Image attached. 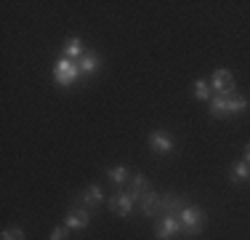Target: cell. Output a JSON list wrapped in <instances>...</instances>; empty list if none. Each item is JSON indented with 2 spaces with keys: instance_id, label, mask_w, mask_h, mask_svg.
Returning a JSON list of instances; mask_svg holds the SVG:
<instances>
[{
  "instance_id": "cell-11",
  "label": "cell",
  "mask_w": 250,
  "mask_h": 240,
  "mask_svg": "<svg viewBox=\"0 0 250 240\" xmlns=\"http://www.w3.org/2000/svg\"><path fill=\"white\" fill-rule=\"evenodd\" d=\"M125 192H128L133 200H141V197L149 192V182H146L144 173H136V176H130V184H128V190H125Z\"/></svg>"
},
{
  "instance_id": "cell-9",
  "label": "cell",
  "mask_w": 250,
  "mask_h": 240,
  "mask_svg": "<svg viewBox=\"0 0 250 240\" xmlns=\"http://www.w3.org/2000/svg\"><path fill=\"white\" fill-rule=\"evenodd\" d=\"M160 200H163V195H157L154 190H149V192H146V195L139 200V208H141V214H144V216H149V219H152V216H163V208H160Z\"/></svg>"
},
{
  "instance_id": "cell-18",
  "label": "cell",
  "mask_w": 250,
  "mask_h": 240,
  "mask_svg": "<svg viewBox=\"0 0 250 240\" xmlns=\"http://www.w3.org/2000/svg\"><path fill=\"white\" fill-rule=\"evenodd\" d=\"M210 91H213V88H210V83H208V80H202V77H200V80H194V96H197L200 101L210 99Z\"/></svg>"
},
{
  "instance_id": "cell-8",
  "label": "cell",
  "mask_w": 250,
  "mask_h": 240,
  "mask_svg": "<svg viewBox=\"0 0 250 240\" xmlns=\"http://www.w3.org/2000/svg\"><path fill=\"white\" fill-rule=\"evenodd\" d=\"M133 197H130L128 195V192H115V195H112L109 197V208H112V214H117V216H123V219H125V216H130V211H133Z\"/></svg>"
},
{
  "instance_id": "cell-17",
  "label": "cell",
  "mask_w": 250,
  "mask_h": 240,
  "mask_svg": "<svg viewBox=\"0 0 250 240\" xmlns=\"http://www.w3.org/2000/svg\"><path fill=\"white\" fill-rule=\"evenodd\" d=\"M210 115L213 118H226L229 115V107H226V96H213L210 99Z\"/></svg>"
},
{
  "instance_id": "cell-3",
  "label": "cell",
  "mask_w": 250,
  "mask_h": 240,
  "mask_svg": "<svg viewBox=\"0 0 250 240\" xmlns=\"http://www.w3.org/2000/svg\"><path fill=\"white\" fill-rule=\"evenodd\" d=\"M184 227H181V219L178 216H163V219H157V224H154V235L157 240H170L176 235H181Z\"/></svg>"
},
{
  "instance_id": "cell-14",
  "label": "cell",
  "mask_w": 250,
  "mask_h": 240,
  "mask_svg": "<svg viewBox=\"0 0 250 240\" xmlns=\"http://www.w3.org/2000/svg\"><path fill=\"white\" fill-rule=\"evenodd\" d=\"M229 179H231L234 184L248 182V179H250V166L245 163V160H240V163H231V168H229Z\"/></svg>"
},
{
  "instance_id": "cell-15",
  "label": "cell",
  "mask_w": 250,
  "mask_h": 240,
  "mask_svg": "<svg viewBox=\"0 0 250 240\" xmlns=\"http://www.w3.org/2000/svg\"><path fill=\"white\" fill-rule=\"evenodd\" d=\"M106 176H109V182L115 184V187H123L125 182H130V171L125 166H115V168H109L106 171Z\"/></svg>"
},
{
  "instance_id": "cell-4",
  "label": "cell",
  "mask_w": 250,
  "mask_h": 240,
  "mask_svg": "<svg viewBox=\"0 0 250 240\" xmlns=\"http://www.w3.org/2000/svg\"><path fill=\"white\" fill-rule=\"evenodd\" d=\"M101 203H104V190H101L99 184H88V187L72 200V206H83V208H88V211H91V208L101 206Z\"/></svg>"
},
{
  "instance_id": "cell-13",
  "label": "cell",
  "mask_w": 250,
  "mask_h": 240,
  "mask_svg": "<svg viewBox=\"0 0 250 240\" xmlns=\"http://www.w3.org/2000/svg\"><path fill=\"white\" fill-rule=\"evenodd\" d=\"M248 96H242L240 91H234V94H229L226 96V107H229V115H240V112H245L248 110Z\"/></svg>"
},
{
  "instance_id": "cell-10",
  "label": "cell",
  "mask_w": 250,
  "mask_h": 240,
  "mask_svg": "<svg viewBox=\"0 0 250 240\" xmlns=\"http://www.w3.org/2000/svg\"><path fill=\"white\" fill-rule=\"evenodd\" d=\"M160 208H163V216H178L187 208V203H184V197L168 192V195H163V200H160Z\"/></svg>"
},
{
  "instance_id": "cell-20",
  "label": "cell",
  "mask_w": 250,
  "mask_h": 240,
  "mask_svg": "<svg viewBox=\"0 0 250 240\" xmlns=\"http://www.w3.org/2000/svg\"><path fill=\"white\" fill-rule=\"evenodd\" d=\"M69 238V227H56L51 232V240H67Z\"/></svg>"
},
{
  "instance_id": "cell-21",
  "label": "cell",
  "mask_w": 250,
  "mask_h": 240,
  "mask_svg": "<svg viewBox=\"0 0 250 240\" xmlns=\"http://www.w3.org/2000/svg\"><path fill=\"white\" fill-rule=\"evenodd\" d=\"M245 163L250 166V144H245Z\"/></svg>"
},
{
  "instance_id": "cell-2",
  "label": "cell",
  "mask_w": 250,
  "mask_h": 240,
  "mask_svg": "<svg viewBox=\"0 0 250 240\" xmlns=\"http://www.w3.org/2000/svg\"><path fill=\"white\" fill-rule=\"evenodd\" d=\"M178 219H181V227H184V235L187 238H197L205 230V211L200 206H187L178 214Z\"/></svg>"
},
{
  "instance_id": "cell-1",
  "label": "cell",
  "mask_w": 250,
  "mask_h": 240,
  "mask_svg": "<svg viewBox=\"0 0 250 240\" xmlns=\"http://www.w3.org/2000/svg\"><path fill=\"white\" fill-rule=\"evenodd\" d=\"M80 64L72 62V59H67V56H62V59H56V64H53V83L56 86H62V88H69V86H75L77 80H80Z\"/></svg>"
},
{
  "instance_id": "cell-6",
  "label": "cell",
  "mask_w": 250,
  "mask_h": 240,
  "mask_svg": "<svg viewBox=\"0 0 250 240\" xmlns=\"http://www.w3.org/2000/svg\"><path fill=\"white\" fill-rule=\"evenodd\" d=\"M149 149L157 155H170L176 149V142L168 131H152L149 134Z\"/></svg>"
},
{
  "instance_id": "cell-12",
  "label": "cell",
  "mask_w": 250,
  "mask_h": 240,
  "mask_svg": "<svg viewBox=\"0 0 250 240\" xmlns=\"http://www.w3.org/2000/svg\"><path fill=\"white\" fill-rule=\"evenodd\" d=\"M77 64H80V72H83V75H96L99 67H101V59H99L93 51H85Z\"/></svg>"
},
{
  "instance_id": "cell-7",
  "label": "cell",
  "mask_w": 250,
  "mask_h": 240,
  "mask_svg": "<svg viewBox=\"0 0 250 240\" xmlns=\"http://www.w3.org/2000/svg\"><path fill=\"white\" fill-rule=\"evenodd\" d=\"M88 224H91V211L83 206H72L64 216V227H69V230H85Z\"/></svg>"
},
{
  "instance_id": "cell-19",
  "label": "cell",
  "mask_w": 250,
  "mask_h": 240,
  "mask_svg": "<svg viewBox=\"0 0 250 240\" xmlns=\"http://www.w3.org/2000/svg\"><path fill=\"white\" fill-rule=\"evenodd\" d=\"M0 240H24V230H21V227H11V230H3Z\"/></svg>"
},
{
  "instance_id": "cell-5",
  "label": "cell",
  "mask_w": 250,
  "mask_h": 240,
  "mask_svg": "<svg viewBox=\"0 0 250 240\" xmlns=\"http://www.w3.org/2000/svg\"><path fill=\"white\" fill-rule=\"evenodd\" d=\"M210 88L216 91L218 96H229V94H234L237 91V86H234V75H231L229 70H216L213 72V77H210Z\"/></svg>"
},
{
  "instance_id": "cell-16",
  "label": "cell",
  "mask_w": 250,
  "mask_h": 240,
  "mask_svg": "<svg viewBox=\"0 0 250 240\" xmlns=\"http://www.w3.org/2000/svg\"><path fill=\"white\" fill-rule=\"evenodd\" d=\"M83 53H85V48H83V40L80 38H69L67 46H64V56L67 59H83Z\"/></svg>"
}]
</instances>
